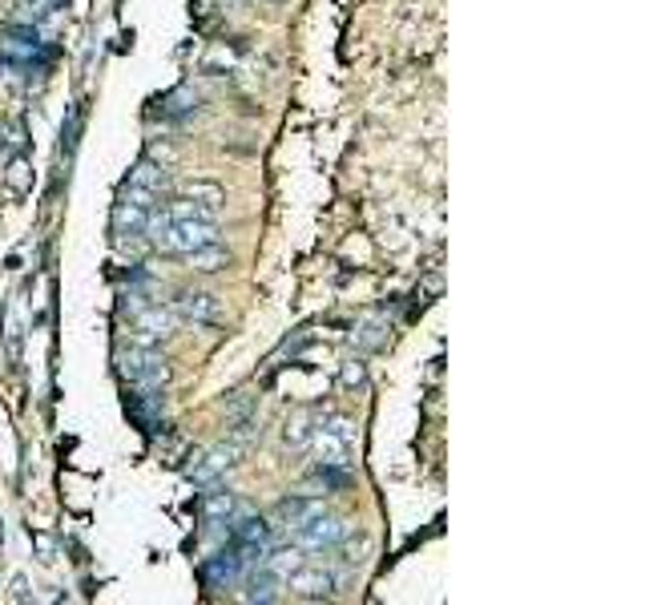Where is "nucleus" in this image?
<instances>
[{
  "label": "nucleus",
  "instance_id": "4be33fe9",
  "mask_svg": "<svg viewBox=\"0 0 645 605\" xmlns=\"http://www.w3.org/2000/svg\"><path fill=\"white\" fill-rule=\"evenodd\" d=\"M0 145L21 150V145H24V121H8V125H0Z\"/></svg>",
  "mask_w": 645,
  "mask_h": 605
},
{
  "label": "nucleus",
  "instance_id": "1a4fd4ad",
  "mask_svg": "<svg viewBox=\"0 0 645 605\" xmlns=\"http://www.w3.org/2000/svg\"><path fill=\"white\" fill-rule=\"evenodd\" d=\"M174 311L182 315L185 323H222V298L210 295V290H182L174 298Z\"/></svg>",
  "mask_w": 645,
  "mask_h": 605
},
{
  "label": "nucleus",
  "instance_id": "6ab92c4d",
  "mask_svg": "<svg viewBox=\"0 0 645 605\" xmlns=\"http://www.w3.org/2000/svg\"><path fill=\"white\" fill-rule=\"evenodd\" d=\"M185 258H190V266L202 274H214V271H222V266H230V250H222L218 242H210V246L194 250V255H185Z\"/></svg>",
  "mask_w": 645,
  "mask_h": 605
},
{
  "label": "nucleus",
  "instance_id": "f8f14e48",
  "mask_svg": "<svg viewBox=\"0 0 645 605\" xmlns=\"http://www.w3.org/2000/svg\"><path fill=\"white\" fill-rule=\"evenodd\" d=\"M319 500L311 497H282L279 505H274V529H298V524L306 521V516L319 513Z\"/></svg>",
  "mask_w": 645,
  "mask_h": 605
},
{
  "label": "nucleus",
  "instance_id": "aec40b11",
  "mask_svg": "<svg viewBox=\"0 0 645 605\" xmlns=\"http://www.w3.org/2000/svg\"><path fill=\"white\" fill-rule=\"evenodd\" d=\"M351 347H359V351H379V347H387V323H379V319L359 323L355 335H351Z\"/></svg>",
  "mask_w": 645,
  "mask_h": 605
},
{
  "label": "nucleus",
  "instance_id": "423d86ee",
  "mask_svg": "<svg viewBox=\"0 0 645 605\" xmlns=\"http://www.w3.org/2000/svg\"><path fill=\"white\" fill-rule=\"evenodd\" d=\"M295 532V545L303 549V553H322V549H335V545H343V537H347V524L339 521V516H331V513H314V516H306L298 529H290Z\"/></svg>",
  "mask_w": 645,
  "mask_h": 605
},
{
  "label": "nucleus",
  "instance_id": "f257e3e1",
  "mask_svg": "<svg viewBox=\"0 0 645 605\" xmlns=\"http://www.w3.org/2000/svg\"><path fill=\"white\" fill-rule=\"evenodd\" d=\"M145 238L153 242L158 250H166V255H194V250L210 246V242H218V222H206V218H169L158 226V230H150Z\"/></svg>",
  "mask_w": 645,
  "mask_h": 605
},
{
  "label": "nucleus",
  "instance_id": "f3484780",
  "mask_svg": "<svg viewBox=\"0 0 645 605\" xmlns=\"http://www.w3.org/2000/svg\"><path fill=\"white\" fill-rule=\"evenodd\" d=\"M311 432H314V411H295L287 419V428H282V440H287V448H306Z\"/></svg>",
  "mask_w": 645,
  "mask_h": 605
},
{
  "label": "nucleus",
  "instance_id": "6e6552de",
  "mask_svg": "<svg viewBox=\"0 0 645 605\" xmlns=\"http://www.w3.org/2000/svg\"><path fill=\"white\" fill-rule=\"evenodd\" d=\"M161 408H166V395H161V387H133V395H125V411L133 416L137 428H145V432H158V428H166V419H161Z\"/></svg>",
  "mask_w": 645,
  "mask_h": 605
},
{
  "label": "nucleus",
  "instance_id": "412c9836",
  "mask_svg": "<svg viewBox=\"0 0 645 605\" xmlns=\"http://www.w3.org/2000/svg\"><path fill=\"white\" fill-rule=\"evenodd\" d=\"M306 484H311V488H322V492H339V488H347V484H351V472H347V468H339V464H319Z\"/></svg>",
  "mask_w": 645,
  "mask_h": 605
},
{
  "label": "nucleus",
  "instance_id": "ddd939ff",
  "mask_svg": "<svg viewBox=\"0 0 645 605\" xmlns=\"http://www.w3.org/2000/svg\"><path fill=\"white\" fill-rule=\"evenodd\" d=\"M234 513H238V505H234V497L226 488H210L202 497V521L206 524H230Z\"/></svg>",
  "mask_w": 645,
  "mask_h": 605
},
{
  "label": "nucleus",
  "instance_id": "0eeeda50",
  "mask_svg": "<svg viewBox=\"0 0 645 605\" xmlns=\"http://www.w3.org/2000/svg\"><path fill=\"white\" fill-rule=\"evenodd\" d=\"M282 581H287L290 593L303 597V601H322V597L335 593V577H331L322 565H298V569H290Z\"/></svg>",
  "mask_w": 645,
  "mask_h": 605
},
{
  "label": "nucleus",
  "instance_id": "9b49d317",
  "mask_svg": "<svg viewBox=\"0 0 645 605\" xmlns=\"http://www.w3.org/2000/svg\"><path fill=\"white\" fill-rule=\"evenodd\" d=\"M230 540L250 545V549H271L274 545V524L266 521V516H238V521H230Z\"/></svg>",
  "mask_w": 645,
  "mask_h": 605
},
{
  "label": "nucleus",
  "instance_id": "7ed1b4c3",
  "mask_svg": "<svg viewBox=\"0 0 645 605\" xmlns=\"http://www.w3.org/2000/svg\"><path fill=\"white\" fill-rule=\"evenodd\" d=\"M117 371L129 387H166L169 384V359L153 343H133L117 351Z\"/></svg>",
  "mask_w": 645,
  "mask_h": 605
},
{
  "label": "nucleus",
  "instance_id": "dca6fc26",
  "mask_svg": "<svg viewBox=\"0 0 645 605\" xmlns=\"http://www.w3.org/2000/svg\"><path fill=\"white\" fill-rule=\"evenodd\" d=\"M4 186L13 198H24V194L32 190V169H29L24 153H13V161H8V169H4Z\"/></svg>",
  "mask_w": 645,
  "mask_h": 605
},
{
  "label": "nucleus",
  "instance_id": "4468645a",
  "mask_svg": "<svg viewBox=\"0 0 645 605\" xmlns=\"http://www.w3.org/2000/svg\"><path fill=\"white\" fill-rule=\"evenodd\" d=\"M238 456H242V444H222V448H214V452H210V456H206V464H198L190 476H194L198 484H210L218 472H226V468H230Z\"/></svg>",
  "mask_w": 645,
  "mask_h": 605
},
{
  "label": "nucleus",
  "instance_id": "2eb2a0df",
  "mask_svg": "<svg viewBox=\"0 0 645 605\" xmlns=\"http://www.w3.org/2000/svg\"><path fill=\"white\" fill-rule=\"evenodd\" d=\"M125 182H129V186H142V190L161 194V190H166V182H169V177H166V169H161L153 158H142L133 169H129V177H125Z\"/></svg>",
  "mask_w": 645,
  "mask_h": 605
},
{
  "label": "nucleus",
  "instance_id": "a211bd4d",
  "mask_svg": "<svg viewBox=\"0 0 645 605\" xmlns=\"http://www.w3.org/2000/svg\"><path fill=\"white\" fill-rule=\"evenodd\" d=\"M258 569L262 573H254V569L246 573V597L250 601H274V597H279V577H274L266 565H258Z\"/></svg>",
  "mask_w": 645,
  "mask_h": 605
},
{
  "label": "nucleus",
  "instance_id": "f03ea898",
  "mask_svg": "<svg viewBox=\"0 0 645 605\" xmlns=\"http://www.w3.org/2000/svg\"><path fill=\"white\" fill-rule=\"evenodd\" d=\"M306 448L314 452L319 464H339L347 468L351 464V448H355V424L339 411L331 416H314V432H311V444Z\"/></svg>",
  "mask_w": 645,
  "mask_h": 605
},
{
  "label": "nucleus",
  "instance_id": "39448f33",
  "mask_svg": "<svg viewBox=\"0 0 645 605\" xmlns=\"http://www.w3.org/2000/svg\"><path fill=\"white\" fill-rule=\"evenodd\" d=\"M166 206L169 218H206V222H218V214H222V190H214V186H182V194L169 202H161Z\"/></svg>",
  "mask_w": 645,
  "mask_h": 605
},
{
  "label": "nucleus",
  "instance_id": "20e7f679",
  "mask_svg": "<svg viewBox=\"0 0 645 605\" xmlns=\"http://www.w3.org/2000/svg\"><path fill=\"white\" fill-rule=\"evenodd\" d=\"M158 202H161V194L125 182L121 186V194H117V206H113V234H117V238H142L145 222H150V214H153Z\"/></svg>",
  "mask_w": 645,
  "mask_h": 605
},
{
  "label": "nucleus",
  "instance_id": "9d476101",
  "mask_svg": "<svg viewBox=\"0 0 645 605\" xmlns=\"http://www.w3.org/2000/svg\"><path fill=\"white\" fill-rule=\"evenodd\" d=\"M129 319H133V331L142 343H158V339L174 335V323H177L174 311H166V307H158V303H142Z\"/></svg>",
  "mask_w": 645,
  "mask_h": 605
},
{
  "label": "nucleus",
  "instance_id": "5701e85b",
  "mask_svg": "<svg viewBox=\"0 0 645 605\" xmlns=\"http://www.w3.org/2000/svg\"><path fill=\"white\" fill-rule=\"evenodd\" d=\"M343 384L347 387H355V384H363V363H351V367L343 371Z\"/></svg>",
  "mask_w": 645,
  "mask_h": 605
}]
</instances>
